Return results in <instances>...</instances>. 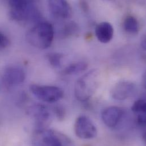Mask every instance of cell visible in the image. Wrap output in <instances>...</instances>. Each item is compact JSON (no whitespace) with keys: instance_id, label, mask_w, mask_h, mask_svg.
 <instances>
[{"instance_id":"obj_11","label":"cell","mask_w":146,"mask_h":146,"mask_svg":"<svg viewBox=\"0 0 146 146\" xmlns=\"http://www.w3.org/2000/svg\"><path fill=\"white\" fill-rule=\"evenodd\" d=\"M134 83L129 81H122L117 83L110 91L111 98L117 101H123L128 98L135 89Z\"/></svg>"},{"instance_id":"obj_6","label":"cell","mask_w":146,"mask_h":146,"mask_svg":"<svg viewBox=\"0 0 146 146\" xmlns=\"http://www.w3.org/2000/svg\"><path fill=\"white\" fill-rule=\"evenodd\" d=\"M74 131L76 137L85 140L93 139L98 134L97 129L94 123L85 115H80L76 119Z\"/></svg>"},{"instance_id":"obj_16","label":"cell","mask_w":146,"mask_h":146,"mask_svg":"<svg viewBox=\"0 0 146 146\" xmlns=\"http://www.w3.org/2000/svg\"><path fill=\"white\" fill-rule=\"evenodd\" d=\"M63 58V55L60 53L52 52L47 55V58L50 64L55 68H58L61 66Z\"/></svg>"},{"instance_id":"obj_13","label":"cell","mask_w":146,"mask_h":146,"mask_svg":"<svg viewBox=\"0 0 146 146\" xmlns=\"http://www.w3.org/2000/svg\"><path fill=\"white\" fill-rule=\"evenodd\" d=\"M123 26L125 31L130 34H137L139 30V24L137 19L130 15L125 18Z\"/></svg>"},{"instance_id":"obj_7","label":"cell","mask_w":146,"mask_h":146,"mask_svg":"<svg viewBox=\"0 0 146 146\" xmlns=\"http://www.w3.org/2000/svg\"><path fill=\"white\" fill-rule=\"evenodd\" d=\"M28 111L35 119L36 129L47 128L51 121V115L46 106L42 104H35L30 106Z\"/></svg>"},{"instance_id":"obj_20","label":"cell","mask_w":146,"mask_h":146,"mask_svg":"<svg viewBox=\"0 0 146 146\" xmlns=\"http://www.w3.org/2000/svg\"><path fill=\"white\" fill-rule=\"evenodd\" d=\"M136 121L138 126L142 128L145 127L146 126V114L136 115Z\"/></svg>"},{"instance_id":"obj_9","label":"cell","mask_w":146,"mask_h":146,"mask_svg":"<svg viewBox=\"0 0 146 146\" xmlns=\"http://www.w3.org/2000/svg\"><path fill=\"white\" fill-rule=\"evenodd\" d=\"M26 74L21 68L11 66L6 68L3 73L2 81L7 87H13L24 82Z\"/></svg>"},{"instance_id":"obj_4","label":"cell","mask_w":146,"mask_h":146,"mask_svg":"<svg viewBox=\"0 0 146 146\" xmlns=\"http://www.w3.org/2000/svg\"><path fill=\"white\" fill-rule=\"evenodd\" d=\"M98 72L92 70L78 78L74 85V96L81 102L88 101L96 93L99 84Z\"/></svg>"},{"instance_id":"obj_19","label":"cell","mask_w":146,"mask_h":146,"mask_svg":"<svg viewBox=\"0 0 146 146\" xmlns=\"http://www.w3.org/2000/svg\"><path fill=\"white\" fill-rule=\"evenodd\" d=\"M10 45V40L0 31V48H4Z\"/></svg>"},{"instance_id":"obj_21","label":"cell","mask_w":146,"mask_h":146,"mask_svg":"<svg viewBox=\"0 0 146 146\" xmlns=\"http://www.w3.org/2000/svg\"><path fill=\"white\" fill-rule=\"evenodd\" d=\"M80 7H81V9L84 11L86 13L89 11V5H88L87 2L85 1H81L80 2Z\"/></svg>"},{"instance_id":"obj_18","label":"cell","mask_w":146,"mask_h":146,"mask_svg":"<svg viewBox=\"0 0 146 146\" xmlns=\"http://www.w3.org/2000/svg\"><path fill=\"white\" fill-rule=\"evenodd\" d=\"M53 111H54V113L55 114L56 118L59 120L62 121L65 118L66 111L63 106L56 105V106H54V108L53 109Z\"/></svg>"},{"instance_id":"obj_22","label":"cell","mask_w":146,"mask_h":146,"mask_svg":"<svg viewBox=\"0 0 146 146\" xmlns=\"http://www.w3.org/2000/svg\"><path fill=\"white\" fill-rule=\"evenodd\" d=\"M141 46H142V48L144 50L146 49V38H145V36L143 38V39L141 41Z\"/></svg>"},{"instance_id":"obj_5","label":"cell","mask_w":146,"mask_h":146,"mask_svg":"<svg viewBox=\"0 0 146 146\" xmlns=\"http://www.w3.org/2000/svg\"><path fill=\"white\" fill-rule=\"evenodd\" d=\"M30 90L38 100L47 103H55L64 96L63 90L56 86L31 84Z\"/></svg>"},{"instance_id":"obj_14","label":"cell","mask_w":146,"mask_h":146,"mask_svg":"<svg viewBox=\"0 0 146 146\" xmlns=\"http://www.w3.org/2000/svg\"><path fill=\"white\" fill-rule=\"evenodd\" d=\"M78 32L79 27L78 25L73 21H71L64 25L59 33L61 38H67L76 35Z\"/></svg>"},{"instance_id":"obj_15","label":"cell","mask_w":146,"mask_h":146,"mask_svg":"<svg viewBox=\"0 0 146 146\" xmlns=\"http://www.w3.org/2000/svg\"><path fill=\"white\" fill-rule=\"evenodd\" d=\"M88 67V64L84 62L73 63L68 65L64 68L63 73L65 74L70 75L82 72L86 70Z\"/></svg>"},{"instance_id":"obj_2","label":"cell","mask_w":146,"mask_h":146,"mask_svg":"<svg viewBox=\"0 0 146 146\" xmlns=\"http://www.w3.org/2000/svg\"><path fill=\"white\" fill-rule=\"evenodd\" d=\"M28 42L39 49L49 48L54 38L53 26L47 21H40L35 24L26 34Z\"/></svg>"},{"instance_id":"obj_1","label":"cell","mask_w":146,"mask_h":146,"mask_svg":"<svg viewBox=\"0 0 146 146\" xmlns=\"http://www.w3.org/2000/svg\"><path fill=\"white\" fill-rule=\"evenodd\" d=\"M9 15L10 19L23 23L40 22V13L34 2L30 1H10Z\"/></svg>"},{"instance_id":"obj_8","label":"cell","mask_w":146,"mask_h":146,"mask_svg":"<svg viewBox=\"0 0 146 146\" xmlns=\"http://www.w3.org/2000/svg\"><path fill=\"white\" fill-rule=\"evenodd\" d=\"M48 3L50 11L55 18L60 19H67L71 18L72 9L67 1L51 0Z\"/></svg>"},{"instance_id":"obj_10","label":"cell","mask_w":146,"mask_h":146,"mask_svg":"<svg viewBox=\"0 0 146 146\" xmlns=\"http://www.w3.org/2000/svg\"><path fill=\"white\" fill-rule=\"evenodd\" d=\"M124 115L123 110L118 106H110L102 112L101 118L104 124L109 128H115L121 122Z\"/></svg>"},{"instance_id":"obj_3","label":"cell","mask_w":146,"mask_h":146,"mask_svg":"<svg viewBox=\"0 0 146 146\" xmlns=\"http://www.w3.org/2000/svg\"><path fill=\"white\" fill-rule=\"evenodd\" d=\"M33 146H75L66 134L54 129H35L31 137Z\"/></svg>"},{"instance_id":"obj_17","label":"cell","mask_w":146,"mask_h":146,"mask_svg":"<svg viewBox=\"0 0 146 146\" xmlns=\"http://www.w3.org/2000/svg\"><path fill=\"white\" fill-rule=\"evenodd\" d=\"M131 110L136 115L146 114V101L145 99L137 100L131 107Z\"/></svg>"},{"instance_id":"obj_12","label":"cell","mask_w":146,"mask_h":146,"mask_svg":"<svg viewBox=\"0 0 146 146\" xmlns=\"http://www.w3.org/2000/svg\"><path fill=\"white\" fill-rule=\"evenodd\" d=\"M95 34L99 42L102 43H108L113 37V27L109 22H101L96 27Z\"/></svg>"}]
</instances>
